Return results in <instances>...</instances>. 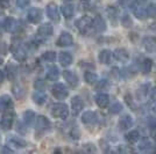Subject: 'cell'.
<instances>
[{"mask_svg":"<svg viewBox=\"0 0 156 154\" xmlns=\"http://www.w3.org/2000/svg\"><path fill=\"white\" fill-rule=\"evenodd\" d=\"M51 115L55 118L65 119L69 116V108L65 103H55L51 107Z\"/></svg>","mask_w":156,"mask_h":154,"instance_id":"cell-1","label":"cell"},{"mask_svg":"<svg viewBox=\"0 0 156 154\" xmlns=\"http://www.w3.org/2000/svg\"><path fill=\"white\" fill-rule=\"evenodd\" d=\"M51 94L56 100H64L69 96V90L65 87V85L56 82V84L52 85Z\"/></svg>","mask_w":156,"mask_h":154,"instance_id":"cell-2","label":"cell"},{"mask_svg":"<svg viewBox=\"0 0 156 154\" xmlns=\"http://www.w3.org/2000/svg\"><path fill=\"white\" fill-rule=\"evenodd\" d=\"M14 118H15V114H14L12 110H8V111H5L4 115L0 119V126L2 128V130H9L12 129L14 123Z\"/></svg>","mask_w":156,"mask_h":154,"instance_id":"cell-3","label":"cell"},{"mask_svg":"<svg viewBox=\"0 0 156 154\" xmlns=\"http://www.w3.org/2000/svg\"><path fill=\"white\" fill-rule=\"evenodd\" d=\"M92 21H93L92 18L85 15L83 18L78 19L75 25H76L77 29L82 32V34H86V32L90 30V28H92Z\"/></svg>","mask_w":156,"mask_h":154,"instance_id":"cell-4","label":"cell"},{"mask_svg":"<svg viewBox=\"0 0 156 154\" xmlns=\"http://www.w3.org/2000/svg\"><path fill=\"white\" fill-rule=\"evenodd\" d=\"M6 144L7 146L12 148H23L27 146V142L25 139H22L21 137H16V136H8L6 138Z\"/></svg>","mask_w":156,"mask_h":154,"instance_id":"cell-5","label":"cell"},{"mask_svg":"<svg viewBox=\"0 0 156 154\" xmlns=\"http://www.w3.org/2000/svg\"><path fill=\"white\" fill-rule=\"evenodd\" d=\"M11 51L13 53V57L15 60L18 62H25L28 57L27 55V51L19 44H13L11 46Z\"/></svg>","mask_w":156,"mask_h":154,"instance_id":"cell-6","label":"cell"},{"mask_svg":"<svg viewBox=\"0 0 156 154\" xmlns=\"http://www.w3.org/2000/svg\"><path fill=\"white\" fill-rule=\"evenodd\" d=\"M63 78H64V80L66 81V84L69 85L71 88H76L78 86V84H79L78 75L75 72H72V71L65 70L63 72Z\"/></svg>","mask_w":156,"mask_h":154,"instance_id":"cell-7","label":"cell"},{"mask_svg":"<svg viewBox=\"0 0 156 154\" xmlns=\"http://www.w3.org/2000/svg\"><path fill=\"white\" fill-rule=\"evenodd\" d=\"M46 12H47V16L50 20L55 21V22H58L59 21V9L56 4H54V2L48 4L46 8Z\"/></svg>","mask_w":156,"mask_h":154,"instance_id":"cell-8","label":"cell"},{"mask_svg":"<svg viewBox=\"0 0 156 154\" xmlns=\"http://www.w3.org/2000/svg\"><path fill=\"white\" fill-rule=\"evenodd\" d=\"M51 128V124L49 122V119L44 116L40 115L36 117V130L40 132H46L49 131Z\"/></svg>","mask_w":156,"mask_h":154,"instance_id":"cell-9","label":"cell"},{"mask_svg":"<svg viewBox=\"0 0 156 154\" xmlns=\"http://www.w3.org/2000/svg\"><path fill=\"white\" fill-rule=\"evenodd\" d=\"M42 11L39 9V8H35V7H33L30 8L28 12H27V19L29 22H32V23H39L41 22V20H42Z\"/></svg>","mask_w":156,"mask_h":154,"instance_id":"cell-10","label":"cell"},{"mask_svg":"<svg viewBox=\"0 0 156 154\" xmlns=\"http://www.w3.org/2000/svg\"><path fill=\"white\" fill-rule=\"evenodd\" d=\"M84 108V103H83V100L82 97L76 95V96L72 97L71 100V109H72V115L77 116L80 114V111Z\"/></svg>","mask_w":156,"mask_h":154,"instance_id":"cell-11","label":"cell"},{"mask_svg":"<svg viewBox=\"0 0 156 154\" xmlns=\"http://www.w3.org/2000/svg\"><path fill=\"white\" fill-rule=\"evenodd\" d=\"M73 43V38H72V35L68 32H61L58 39L56 42V44L58 46H70Z\"/></svg>","mask_w":156,"mask_h":154,"instance_id":"cell-12","label":"cell"},{"mask_svg":"<svg viewBox=\"0 0 156 154\" xmlns=\"http://www.w3.org/2000/svg\"><path fill=\"white\" fill-rule=\"evenodd\" d=\"M92 28L96 32H104L106 30V21L103 16L98 15L92 21Z\"/></svg>","mask_w":156,"mask_h":154,"instance_id":"cell-13","label":"cell"},{"mask_svg":"<svg viewBox=\"0 0 156 154\" xmlns=\"http://www.w3.org/2000/svg\"><path fill=\"white\" fill-rule=\"evenodd\" d=\"M13 100L9 95H1L0 96V112H5L13 108Z\"/></svg>","mask_w":156,"mask_h":154,"instance_id":"cell-14","label":"cell"},{"mask_svg":"<svg viewBox=\"0 0 156 154\" xmlns=\"http://www.w3.org/2000/svg\"><path fill=\"white\" fill-rule=\"evenodd\" d=\"M113 57L115 58V60L118 62H121V63H127L129 60V53L128 51L124 49V48H119L115 49L113 52Z\"/></svg>","mask_w":156,"mask_h":154,"instance_id":"cell-15","label":"cell"},{"mask_svg":"<svg viewBox=\"0 0 156 154\" xmlns=\"http://www.w3.org/2000/svg\"><path fill=\"white\" fill-rule=\"evenodd\" d=\"M82 122L86 124V125H93L98 122V116L94 111H91V110H87L85 111L83 116H82Z\"/></svg>","mask_w":156,"mask_h":154,"instance_id":"cell-16","label":"cell"},{"mask_svg":"<svg viewBox=\"0 0 156 154\" xmlns=\"http://www.w3.org/2000/svg\"><path fill=\"white\" fill-rule=\"evenodd\" d=\"M132 11L134 16L139 20H146L148 18V13H147V8L140 6V5H132Z\"/></svg>","mask_w":156,"mask_h":154,"instance_id":"cell-17","label":"cell"},{"mask_svg":"<svg viewBox=\"0 0 156 154\" xmlns=\"http://www.w3.org/2000/svg\"><path fill=\"white\" fill-rule=\"evenodd\" d=\"M133 123H134V121H133L132 116L125 115L119 119V129L121 131H126V130H128L133 126Z\"/></svg>","mask_w":156,"mask_h":154,"instance_id":"cell-18","label":"cell"},{"mask_svg":"<svg viewBox=\"0 0 156 154\" xmlns=\"http://www.w3.org/2000/svg\"><path fill=\"white\" fill-rule=\"evenodd\" d=\"M52 32H54V28H52L51 23H43L37 29L39 36H42V37H50Z\"/></svg>","mask_w":156,"mask_h":154,"instance_id":"cell-19","label":"cell"},{"mask_svg":"<svg viewBox=\"0 0 156 154\" xmlns=\"http://www.w3.org/2000/svg\"><path fill=\"white\" fill-rule=\"evenodd\" d=\"M94 101L99 108H106L110 103V96L105 93H99L94 96Z\"/></svg>","mask_w":156,"mask_h":154,"instance_id":"cell-20","label":"cell"},{"mask_svg":"<svg viewBox=\"0 0 156 154\" xmlns=\"http://www.w3.org/2000/svg\"><path fill=\"white\" fill-rule=\"evenodd\" d=\"M61 12L64 15L65 19H71L75 13V6L71 2H64V5L61 7Z\"/></svg>","mask_w":156,"mask_h":154,"instance_id":"cell-21","label":"cell"},{"mask_svg":"<svg viewBox=\"0 0 156 154\" xmlns=\"http://www.w3.org/2000/svg\"><path fill=\"white\" fill-rule=\"evenodd\" d=\"M33 101H34V103L35 104H37V105H42V104H44L47 101V95L46 93H43L42 90H37L36 89V92H34L33 93Z\"/></svg>","mask_w":156,"mask_h":154,"instance_id":"cell-22","label":"cell"},{"mask_svg":"<svg viewBox=\"0 0 156 154\" xmlns=\"http://www.w3.org/2000/svg\"><path fill=\"white\" fill-rule=\"evenodd\" d=\"M18 21L13 18H7L5 19L4 21V28H5V30L8 32H14L16 29H18Z\"/></svg>","mask_w":156,"mask_h":154,"instance_id":"cell-23","label":"cell"},{"mask_svg":"<svg viewBox=\"0 0 156 154\" xmlns=\"http://www.w3.org/2000/svg\"><path fill=\"white\" fill-rule=\"evenodd\" d=\"M58 60L59 64L62 65L63 67H66V66H70L72 63V56L70 52H61L58 56Z\"/></svg>","mask_w":156,"mask_h":154,"instance_id":"cell-24","label":"cell"},{"mask_svg":"<svg viewBox=\"0 0 156 154\" xmlns=\"http://www.w3.org/2000/svg\"><path fill=\"white\" fill-rule=\"evenodd\" d=\"M111 58H112V52H111L110 50H107V49L101 50V51L99 52V55H98V59H99V62L104 65L110 64Z\"/></svg>","mask_w":156,"mask_h":154,"instance_id":"cell-25","label":"cell"},{"mask_svg":"<svg viewBox=\"0 0 156 154\" xmlns=\"http://www.w3.org/2000/svg\"><path fill=\"white\" fill-rule=\"evenodd\" d=\"M12 93H13V95L16 99L21 100V99H23L25 95H26V89H25V87L21 84H15L12 87Z\"/></svg>","mask_w":156,"mask_h":154,"instance_id":"cell-26","label":"cell"},{"mask_svg":"<svg viewBox=\"0 0 156 154\" xmlns=\"http://www.w3.org/2000/svg\"><path fill=\"white\" fill-rule=\"evenodd\" d=\"M59 78V70L58 67L56 66H52L50 67L49 70L47 71V74H46V79L49 80V81H57Z\"/></svg>","mask_w":156,"mask_h":154,"instance_id":"cell-27","label":"cell"},{"mask_svg":"<svg viewBox=\"0 0 156 154\" xmlns=\"http://www.w3.org/2000/svg\"><path fill=\"white\" fill-rule=\"evenodd\" d=\"M143 46L147 51H153L156 49V38L153 36H148V37H144L143 39Z\"/></svg>","mask_w":156,"mask_h":154,"instance_id":"cell-28","label":"cell"},{"mask_svg":"<svg viewBox=\"0 0 156 154\" xmlns=\"http://www.w3.org/2000/svg\"><path fill=\"white\" fill-rule=\"evenodd\" d=\"M125 139L128 141L129 144H135V142L140 140V133H139L137 130H132L128 133H126Z\"/></svg>","mask_w":156,"mask_h":154,"instance_id":"cell-29","label":"cell"},{"mask_svg":"<svg viewBox=\"0 0 156 154\" xmlns=\"http://www.w3.org/2000/svg\"><path fill=\"white\" fill-rule=\"evenodd\" d=\"M34 119H36V116H35L34 111H32V110H26L23 112V123H25L26 126H29L34 122Z\"/></svg>","mask_w":156,"mask_h":154,"instance_id":"cell-30","label":"cell"},{"mask_svg":"<svg viewBox=\"0 0 156 154\" xmlns=\"http://www.w3.org/2000/svg\"><path fill=\"white\" fill-rule=\"evenodd\" d=\"M84 79H85V81H86V84L96 85V84H97V81H98V75L94 73V72L87 71V72H85Z\"/></svg>","mask_w":156,"mask_h":154,"instance_id":"cell-31","label":"cell"},{"mask_svg":"<svg viewBox=\"0 0 156 154\" xmlns=\"http://www.w3.org/2000/svg\"><path fill=\"white\" fill-rule=\"evenodd\" d=\"M141 69H142L143 74H146V75H147V74H149L150 72H151V69H153V60H151L150 58H146V59H143Z\"/></svg>","mask_w":156,"mask_h":154,"instance_id":"cell-32","label":"cell"},{"mask_svg":"<svg viewBox=\"0 0 156 154\" xmlns=\"http://www.w3.org/2000/svg\"><path fill=\"white\" fill-rule=\"evenodd\" d=\"M7 74H8V79H9L11 81H14L16 75H18L16 66H14V65H8V66H7Z\"/></svg>","mask_w":156,"mask_h":154,"instance_id":"cell-33","label":"cell"},{"mask_svg":"<svg viewBox=\"0 0 156 154\" xmlns=\"http://www.w3.org/2000/svg\"><path fill=\"white\" fill-rule=\"evenodd\" d=\"M42 59L47 63H52L56 60V52L55 51H46L42 55Z\"/></svg>","mask_w":156,"mask_h":154,"instance_id":"cell-34","label":"cell"},{"mask_svg":"<svg viewBox=\"0 0 156 154\" xmlns=\"http://www.w3.org/2000/svg\"><path fill=\"white\" fill-rule=\"evenodd\" d=\"M122 110V104L120 102H113L110 107V112L112 115H118Z\"/></svg>","mask_w":156,"mask_h":154,"instance_id":"cell-35","label":"cell"},{"mask_svg":"<svg viewBox=\"0 0 156 154\" xmlns=\"http://www.w3.org/2000/svg\"><path fill=\"white\" fill-rule=\"evenodd\" d=\"M121 25L125 27V28H129L133 25V21L130 19V16L128 14H124L122 18H121Z\"/></svg>","mask_w":156,"mask_h":154,"instance_id":"cell-36","label":"cell"},{"mask_svg":"<svg viewBox=\"0 0 156 154\" xmlns=\"http://www.w3.org/2000/svg\"><path fill=\"white\" fill-rule=\"evenodd\" d=\"M139 148L141 149V151H148L151 148V142H150L148 139H144L140 142V145H139Z\"/></svg>","mask_w":156,"mask_h":154,"instance_id":"cell-37","label":"cell"},{"mask_svg":"<svg viewBox=\"0 0 156 154\" xmlns=\"http://www.w3.org/2000/svg\"><path fill=\"white\" fill-rule=\"evenodd\" d=\"M106 12H107L108 16L111 18V20H112V19H115V18H117L118 9L114 6H108V7H107V9H106Z\"/></svg>","mask_w":156,"mask_h":154,"instance_id":"cell-38","label":"cell"},{"mask_svg":"<svg viewBox=\"0 0 156 154\" xmlns=\"http://www.w3.org/2000/svg\"><path fill=\"white\" fill-rule=\"evenodd\" d=\"M147 13L149 18H156V5L155 4H150L147 7Z\"/></svg>","mask_w":156,"mask_h":154,"instance_id":"cell-39","label":"cell"},{"mask_svg":"<svg viewBox=\"0 0 156 154\" xmlns=\"http://www.w3.org/2000/svg\"><path fill=\"white\" fill-rule=\"evenodd\" d=\"M34 87H35V89L37 90H43L44 87H46V82L42 79H36L35 82H34Z\"/></svg>","mask_w":156,"mask_h":154,"instance_id":"cell-40","label":"cell"},{"mask_svg":"<svg viewBox=\"0 0 156 154\" xmlns=\"http://www.w3.org/2000/svg\"><path fill=\"white\" fill-rule=\"evenodd\" d=\"M147 123H148V128L153 131V132H156V118L155 117H148V121H147Z\"/></svg>","mask_w":156,"mask_h":154,"instance_id":"cell-41","label":"cell"},{"mask_svg":"<svg viewBox=\"0 0 156 154\" xmlns=\"http://www.w3.org/2000/svg\"><path fill=\"white\" fill-rule=\"evenodd\" d=\"M107 86H108L107 80H99V81H97L96 88H97V90H101V89H105Z\"/></svg>","mask_w":156,"mask_h":154,"instance_id":"cell-42","label":"cell"},{"mask_svg":"<svg viewBox=\"0 0 156 154\" xmlns=\"http://www.w3.org/2000/svg\"><path fill=\"white\" fill-rule=\"evenodd\" d=\"M15 2L19 8H26L30 4V0H15Z\"/></svg>","mask_w":156,"mask_h":154,"instance_id":"cell-43","label":"cell"},{"mask_svg":"<svg viewBox=\"0 0 156 154\" xmlns=\"http://www.w3.org/2000/svg\"><path fill=\"white\" fill-rule=\"evenodd\" d=\"M84 151L87 152V153H94V152H97V149H96L93 144H86L84 146Z\"/></svg>","mask_w":156,"mask_h":154,"instance_id":"cell-44","label":"cell"},{"mask_svg":"<svg viewBox=\"0 0 156 154\" xmlns=\"http://www.w3.org/2000/svg\"><path fill=\"white\" fill-rule=\"evenodd\" d=\"M111 75L113 78H115V79H118V78L121 75V72H119L118 67H113V70H111Z\"/></svg>","mask_w":156,"mask_h":154,"instance_id":"cell-45","label":"cell"},{"mask_svg":"<svg viewBox=\"0 0 156 154\" xmlns=\"http://www.w3.org/2000/svg\"><path fill=\"white\" fill-rule=\"evenodd\" d=\"M119 152L120 153H133L134 152V149H132V148H126V146H121V147L119 148Z\"/></svg>","mask_w":156,"mask_h":154,"instance_id":"cell-46","label":"cell"},{"mask_svg":"<svg viewBox=\"0 0 156 154\" xmlns=\"http://www.w3.org/2000/svg\"><path fill=\"white\" fill-rule=\"evenodd\" d=\"M9 2H11V0H0V7L7 8V7H9Z\"/></svg>","mask_w":156,"mask_h":154,"instance_id":"cell-47","label":"cell"},{"mask_svg":"<svg viewBox=\"0 0 156 154\" xmlns=\"http://www.w3.org/2000/svg\"><path fill=\"white\" fill-rule=\"evenodd\" d=\"M1 152L2 153H13V149H11L9 146H4V147L1 148Z\"/></svg>","mask_w":156,"mask_h":154,"instance_id":"cell-48","label":"cell"},{"mask_svg":"<svg viewBox=\"0 0 156 154\" xmlns=\"http://www.w3.org/2000/svg\"><path fill=\"white\" fill-rule=\"evenodd\" d=\"M125 100H126V102H127V104L128 105H133V101H132V97L129 96V94H127L126 96H125Z\"/></svg>","mask_w":156,"mask_h":154,"instance_id":"cell-49","label":"cell"},{"mask_svg":"<svg viewBox=\"0 0 156 154\" xmlns=\"http://www.w3.org/2000/svg\"><path fill=\"white\" fill-rule=\"evenodd\" d=\"M4 79H5V74L2 71H0V85L4 82Z\"/></svg>","mask_w":156,"mask_h":154,"instance_id":"cell-50","label":"cell"},{"mask_svg":"<svg viewBox=\"0 0 156 154\" xmlns=\"http://www.w3.org/2000/svg\"><path fill=\"white\" fill-rule=\"evenodd\" d=\"M128 1H129V0H120V4H121L122 6H125V5H126Z\"/></svg>","mask_w":156,"mask_h":154,"instance_id":"cell-51","label":"cell"},{"mask_svg":"<svg viewBox=\"0 0 156 154\" xmlns=\"http://www.w3.org/2000/svg\"><path fill=\"white\" fill-rule=\"evenodd\" d=\"M73 0H63V2H72Z\"/></svg>","mask_w":156,"mask_h":154,"instance_id":"cell-52","label":"cell"},{"mask_svg":"<svg viewBox=\"0 0 156 154\" xmlns=\"http://www.w3.org/2000/svg\"><path fill=\"white\" fill-rule=\"evenodd\" d=\"M54 152H55V153H61V149H55Z\"/></svg>","mask_w":156,"mask_h":154,"instance_id":"cell-53","label":"cell"},{"mask_svg":"<svg viewBox=\"0 0 156 154\" xmlns=\"http://www.w3.org/2000/svg\"><path fill=\"white\" fill-rule=\"evenodd\" d=\"M2 64V59H1V58H0V65Z\"/></svg>","mask_w":156,"mask_h":154,"instance_id":"cell-54","label":"cell"},{"mask_svg":"<svg viewBox=\"0 0 156 154\" xmlns=\"http://www.w3.org/2000/svg\"><path fill=\"white\" fill-rule=\"evenodd\" d=\"M0 36H1V26H0Z\"/></svg>","mask_w":156,"mask_h":154,"instance_id":"cell-55","label":"cell"},{"mask_svg":"<svg viewBox=\"0 0 156 154\" xmlns=\"http://www.w3.org/2000/svg\"><path fill=\"white\" fill-rule=\"evenodd\" d=\"M154 139H155V140H156V133H155V137H154Z\"/></svg>","mask_w":156,"mask_h":154,"instance_id":"cell-56","label":"cell"},{"mask_svg":"<svg viewBox=\"0 0 156 154\" xmlns=\"http://www.w3.org/2000/svg\"><path fill=\"white\" fill-rule=\"evenodd\" d=\"M139 1H146V0H139Z\"/></svg>","mask_w":156,"mask_h":154,"instance_id":"cell-57","label":"cell"},{"mask_svg":"<svg viewBox=\"0 0 156 154\" xmlns=\"http://www.w3.org/2000/svg\"><path fill=\"white\" fill-rule=\"evenodd\" d=\"M83 1H89V0H83Z\"/></svg>","mask_w":156,"mask_h":154,"instance_id":"cell-58","label":"cell"},{"mask_svg":"<svg viewBox=\"0 0 156 154\" xmlns=\"http://www.w3.org/2000/svg\"><path fill=\"white\" fill-rule=\"evenodd\" d=\"M155 110H156V108H155Z\"/></svg>","mask_w":156,"mask_h":154,"instance_id":"cell-59","label":"cell"}]
</instances>
